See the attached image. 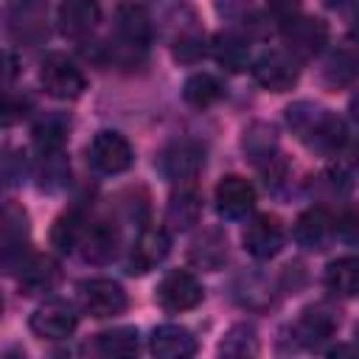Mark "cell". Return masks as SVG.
I'll use <instances>...</instances> for the list:
<instances>
[{"mask_svg":"<svg viewBox=\"0 0 359 359\" xmlns=\"http://www.w3.org/2000/svg\"><path fill=\"white\" fill-rule=\"evenodd\" d=\"M289 129L314 151H334L345 143V123L331 109H323L311 101H297L286 109Z\"/></svg>","mask_w":359,"mask_h":359,"instance_id":"cell-1","label":"cell"},{"mask_svg":"<svg viewBox=\"0 0 359 359\" xmlns=\"http://www.w3.org/2000/svg\"><path fill=\"white\" fill-rule=\"evenodd\" d=\"M39 81L45 87L48 95L59 98V101H73L84 93L87 81H84V73L76 67L73 59H67L65 53H50L45 56L42 62V70H39Z\"/></svg>","mask_w":359,"mask_h":359,"instance_id":"cell-2","label":"cell"},{"mask_svg":"<svg viewBox=\"0 0 359 359\" xmlns=\"http://www.w3.org/2000/svg\"><path fill=\"white\" fill-rule=\"evenodd\" d=\"M252 79L264 87V90H272V93H286L297 84L300 79V67H297V59L286 50H269L264 56H258L252 62Z\"/></svg>","mask_w":359,"mask_h":359,"instance_id":"cell-3","label":"cell"},{"mask_svg":"<svg viewBox=\"0 0 359 359\" xmlns=\"http://www.w3.org/2000/svg\"><path fill=\"white\" fill-rule=\"evenodd\" d=\"M283 28V39L289 45V53H294L297 59H311L314 53H320V48L328 39V25L320 17H289L280 22Z\"/></svg>","mask_w":359,"mask_h":359,"instance_id":"cell-4","label":"cell"},{"mask_svg":"<svg viewBox=\"0 0 359 359\" xmlns=\"http://www.w3.org/2000/svg\"><path fill=\"white\" fill-rule=\"evenodd\" d=\"M337 328H339V311L328 303H314L300 311L294 323V337L306 348H320L337 334Z\"/></svg>","mask_w":359,"mask_h":359,"instance_id":"cell-5","label":"cell"},{"mask_svg":"<svg viewBox=\"0 0 359 359\" xmlns=\"http://www.w3.org/2000/svg\"><path fill=\"white\" fill-rule=\"evenodd\" d=\"M79 297L87 314L93 317H115L126 309V292L121 283L109 278H93L79 286Z\"/></svg>","mask_w":359,"mask_h":359,"instance_id":"cell-6","label":"cell"},{"mask_svg":"<svg viewBox=\"0 0 359 359\" xmlns=\"http://www.w3.org/2000/svg\"><path fill=\"white\" fill-rule=\"evenodd\" d=\"M90 160L104 174H121V171H126L132 165L135 151H132V146H129V140L123 135L101 129L90 143Z\"/></svg>","mask_w":359,"mask_h":359,"instance_id":"cell-7","label":"cell"},{"mask_svg":"<svg viewBox=\"0 0 359 359\" xmlns=\"http://www.w3.org/2000/svg\"><path fill=\"white\" fill-rule=\"evenodd\" d=\"M157 303L165 311H188L202 303V283L191 272L174 269L157 283Z\"/></svg>","mask_w":359,"mask_h":359,"instance_id":"cell-8","label":"cell"},{"mask_svg":"<svg viewBox=\"0 0 359 359\" xmlns=\"http://www.w3.org/2000/svg\"><path fill=\"white\" fill-rule=\"evenodd\" d=\"M241 241H244V250H247L252 258L266 261V258L278 255L280 247H283V224L278 222V216L258 213V216H252V219L247 222Z\"/></svg>","mask_w":359,"mask_h":359,"instance_id":"cell-9","label":"cell"},{"mask_svg":"<svg viewBox=\"0 0 359 359\" xmlns=\"http://www.w3.org/2000/svg\"><path fill=\"white\" fill-rule=\"evenodd\" d=\"M76 323H79L76 311L62 300L42 303L28 320L31 331L36 337H42V339H65V337H70L76 331Z\"/></svg>","mask_w":359,"mask_h":359,"instance_id":"cell-10","label":"cell"},{"mask_svg":"<svg viewBox=\"0 0 359 359\" xmlns=\"http://www.w3.org/2000/svg\"><path fill=\"white\" fill-rule=\"evenodd\" d=\"M168 247H171V238L163 227H143L132 244V252H129V264H126L129 272L143 275V272L154 269L168 255Z\"/></svg>","mask_w":359,"mask_h":359,"instance_id":"cell-11","label":"cell"},{"mask_svg":"<svg viewBox=\"0 0 359 359\" xmlns=\"http://www.w3.org/2000/svg\"><path fill=\"white\" fill-rule=\"evenodd\" d=\"M160 174L171 182H191L202 168V149L196 143H174L168 146L160 160Z\"/></svg>","mask_w":359,"mask_h":359,"instance_id":"cell-12","label":"cell"},{"mask_svg":"<svg viewBox=\"0 0 359 359\" xmlns=\"http://www.w3.org/2000/svg\"><path fill=\"white\" fill-rule=\"evenodd\" d=\"M255 205V188L250 185V180L238 177V174H227L219 180L216 185V208L219 213H224L227 219H238L247 216Z\"/></svg>","mask_w":359,"mask_h":359,"instance_id":"cell-13","label":"cell"},{"mask_svg":"<svg viewBox=\"0 0 359 359\" xmlns=\"http://www.w3.org/2000/svg\"><path fill=\"white\" fill-rule=\"evenodd\" d=\"M196 337L182 325H160L151 334V356L154 359H194Z\"/></svg>","mask_w":359,"mask_h":359,"instance_id":"cell-14","label":"cell"},{"mask_svg":"<svg viewBox=\"0 0 359 359\" xmlns=\"http://www.w3.org/2000/svg\"><path fill=\"white\" fill-rule=\"evenodd\" d=\"M98 17H101V11H98V6L90 3V0H67V3H62L59 11H56L59 31H62L65 36H70V39L87 36V34L95 28Z\"/></svg>","mask_w":359,"mask_h":359,"instance_id":"cell-15","label":"cell"},{"mask_svg":"<svg viewBox=\"0 0 359 359\" xmlns=\"http://www.w3.org/2000/svg\"><path fill=\"white\" fill-rule=\"evenodd\" d=\"M20 289H25L28 294H39V292H50L59 280V264L50 255H28L20 264Z\"/></svg>","mask_w":359,"mask_h":359,"instance_id":"cell-16","label":"cell"},{"mask_svg":"<svg viewBox=\"0 0 359 359\" xmlns=\"http://www.w3.org/2000/svg\"><path fill=\"white\" fill-rule=\"evenodd\" d=\"M334 230H337V222H334L331 213L323 210V208H309V210L300 213L297 222H294V238H297V244L306 247V250H320V247L331 238Z\"/></svg>","mask_w":359,"mask_h":359,"instance_id":"cell-17","label":"cell"},{"mask_svg":"<svg viewBox=\"0 0 359 359\" xmlns=\"http://www.w3.org/2000/svg\"><path fill=\"white\" fill-rule=\"evenodd\" d=\"M81 255L84 261L90 264H104L115 255V247H118V230L115 224L109 222H93L90 227H84V236H81Z\"/></svg>","mask_w":359,"mask_h":359,"instance_id":"cell-18","label":"cell"},{"mask_svg":"<svg viewBox=\"0 0 359 359\" xmlns=\"http://www.w3.org/2000/svg\"><path fill=\"white\" fill-rule=\"evenodd\" d=\"M95 351L101 359H137V353H140L137 331L129 325L101 331L95 337Z\"/></svg>","mask_w":359,"mask_h":359,"instance_id":"cell-19","label":"cell"},{"mask_svg":"<svg viewBox=\"0 0 359 359\" xmlns=\"http://www.w3.org/2000/svg\"><path fill=\"white\" fill-rule=\"evenodd\" d=\"M199 216H202V202L191 185L171 194L168 208H165V222L171 230H191L199 222Z\"/></svg>","mask_w":359,"mask_h":359,"instance_id":"cell-20","label":"cell"},{"mask_svg":"<svg viewBox=\"0 0 359 359\" xmlns=\"http://www.w3.org/2000/svg\"><path fill=\"white\" fill-rule=\"evenodd\" d=\"M188 258L199 269H219L227 261V241H224V236L219 230H205L202 236H196L191 241Z\"/></svg>","mask_w":359,"mask_h":359,"instance_id":"cell-21","label":"cell"},{"mask_svg":"<svg viewBox=\"0 0 359 359\" xmlns=\"http://www.w3.org/2000/svg\"><path fill=\"white\" fill-rule=\"evenodd\" d=\"M118 34L123 36L126 45H135V48H143L149 42V34H151V17L143 6H121L118 8Z\"/></svg>","mask_w":359,"mask_h":359,"instance_id":"cell-22","label":"cell"},{"mask_svg":"<svg viewBox=\"0 0 359 359\" xmlns=\"http://www.w3.org/2000/svg\"><path fill=\"white\" fill-rule=\"evenodd\" d=\"M325 286L339 297L359 294V258L356 255H342V258L331 261L328 269H325Z\"/></svg>","mask_w":359,"mask_h":359,"instance_id":"cell-23","label":"cell"},{"mask_svg":"<svg viewBox=\"0 0 359 359\" xmlns=\"http://www.w3.org/2000/svg\"><path fill=\"white\" fill-rule=\"evenodd\" d=\"M244 151L250 154V160L261 168H272V163L280 157L278 154V140H275V129L266 123H255L250 126V132L244 135Z\"/></svg>","mask_w":359,"mask_h":359,"instance_id":"cell-24","label":"cell"},{"mask_svg":"<svg viewBox=\"0 0 359 359\" xmlns=\"http://www.w3.org/2000/svg\"><path fill=\"white\" fill-rule=\"evenodd\" d=\"M25 233H28V216H25V210L20 205L8 202L6 210H3V252H6V264L8 266L14 261V252L22 247Z\"/></svg>","mask_w":359,"mask_h":359,"instance_id":"cell-25","label":"cell"},{"mask_svg":"<svg viewBox=\"0 0 359 359\" xmlns=\"http://www.w3.org/2000/svg\"><path fill=\"white\" fill-rule=\"evenodd\" d=\"M182 95H185V101H188L191 107L205 109V107H210V104H216V101L222 98V84H219L216 76H210V73H194V76L185 81Z\"/></svg>","mask_w":359,"mask_h":359,"instance_id":"cell-26","label":"cell"},{"mask_svg":"<svg viewBox=\"0 0 359 359\" xmlns=\"http://www.w3.org/2000/svg\"><path fill=\"white\" fill-rule=\"evenodd\" d=\"M65 137H67V123H65V118L48 115L45 121H39V123L34 126V146L39 149L42 157L59 154V149L65 146Z\"/></svg>","mask_w":359,"mask_h":359,"instance_id":"cell-27","label":"cell"},{"mask_svg":"<svg viewBox=\"0 0 359 359\" xmlns=\"http://www.w3.org/2000/svg\"><path fill=\"white\" fill-rule=\"evenodd\" d=\"M219 351H222V359H255V353H258L255 331L250 325H233L224 334Z\"/></svg>","mask_w":359,"mask_h":359,"instance_id":"cell-28","label":"cell"},{"mask_svg":"<svg viewBox=\"0 0 359 359\" xmlns=\"http://www.w3.org/2000/svg\"><path fill=\"white\" fill-rule=\"evenodd\" d=\"M81 224H84V222H81L79 210L62 213V216L53 222V227H50V244H53L59 252H70V250L81 241V236H84V227H81Z\"/></svg>","mask_w":359,"mask_h":359,"instance_id":"cell-29","label":"cell"},{"mask_svg":"<svg viewBox=\"0 0 359 359\" xmlns=\"http://www.w3.org/2000/svg\"><path fill=\"white\" fill-rule=\"evenodd\" d=\"M213 56L219 59V65H224L227 70H241L247 62V45L241 36L236 34H219L213 42Z\"/></svg>","mask_w":359,"mask_h":359,"instance_id":"cell-30","label":"cell"},{"mask_svg":"<svg viewBox=\"0 0 359 359\" xmlns=\"http://www.w3.org/2000/svg\"><path fill=\"white\" fill-rule=\"evenodd\" d=\"M241 283H244V289L236 294L241 306H247V309H264V306H269L272 294L266 292V286L258 278H241Z\"/></svg>","mask_w":359,"mask_h":359,"instance_id":"cell-31","label":"cell"},{"mask_svg":"<svg viewBox=\"0 0 359 359\" xmlns=\"http://www.w3.org/2000/svg\"><path fill=\"white\" fill-rule=\"evenodd\" d=\"M205 36H199V34H182L177 42H174V59H180V62H199L202 56H205Z\"/></svg>","mask_w":359,"mask_h":359,"instance_id":"cell-32","label":"cell"},{"mask_svg":"<svg viewBox=\"0 0 359 359\" xmlns=\"http://www.w3.org/2000/svg\"><path fill=\"white\" fill-rule=\"evenodd\" d=\"M337 230H339V236H342L345 241H351V244H359V205L348 208V210L339 216V222H337Z\"/></svg>","mask_w":359,"mask_h":359,"instance_id":"cell-33","label":"cell"},{"mask_svg":"<svg viewBox=\"0 0 359 359\" xmlns=\"http://www.w3.org/2000/svg\"><path fill=\"white\" fill-rule=\"evenodd\" d=\"M328 359H359V345H337Z\"/></svg>","mask_w":359,"mask_h":359,"instance_id":"cell-34","label":"cell"},{"mask_svg":"<svg viewBox=\"0 0 359 359\" xmlns=\"http://www.w3.org/2000/svg\"><path fill=\"white\" fill-rule=\"evenodd\" d=\"M3 56H6V81H11L14 73H17V62H14V53L11 50H6Z\"/></svg>","mask_w":359,"mask_h":359,"instance_id":"cell-35","label":"cell"},{"mask_svg":"<svg viewBox=\"0 0 359 359\" xmlns=\"http://www.w3.org/2000/svg\"><path fill=\"white\" fill-rule=\"evenodd\" d=\"M351 115H353V121L359 123V95L351 98Z\"/></svg>","mask_w":359,"mask_h":359,"instance_id":"cell-36","label":"cell"},{"mask_svg":"<svg viewBox=\"0 0 359 359\" xmlns=\"http://www.w3.org/2000/svg\"><path fill=\"white\" fill-rule=\"evenodd\" d=\"M6 359H25V353H17V351H8Z\"/></svg>","mask_w":359,"mask_h":359,"instance_id":"cell-37","label":"cell"}]
</instances>
